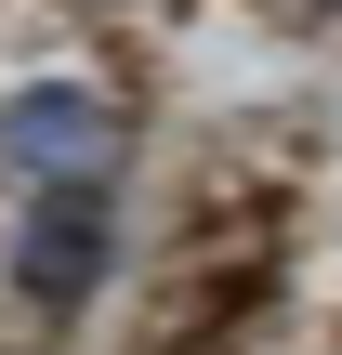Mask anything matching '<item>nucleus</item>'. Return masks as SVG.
I'll return each mask as SVG.
<instances>
[{"label":"nucleus","instance_id":"f257e3e1","mask_svg":"<svg viewBox=\"0 0 342 355\" xmlns=\"http://www.w3.org/2000/svg\"><path fill=\"white\" fill-rule=\"evenodd\" d=\"M132 171V105L79 66H40L0 92V184L13 198H53V184H119Z\"/></svg>","mask_w":342,"mask_h":355},{"label":"nucleus","instance_id":"f03ea898","mask_svg":"<svg viewBox=\"0 0 342 355\" xmlns=\"http://www.w3.org/2000/svg\"><path fill=\"white\" fill-rule=\"evenodd\" d=\"M0 277H13V316H26V329H79V303L119 277V184H53V198H26Z\"/></svg>","mask_w":342,"mask_h":355},{"label":"nucleus","instance_id":"7ed1b4c3","mask_svg":"<svg viewBox=\"0 0 342 355\" xmlns=\"http://www.w3.org/2000/svg\"><path fill=\"white\" fill-rule=\"evenodd\" d=\"M316 13H330V0H316Z\"/></svg>","mask_w":342,"mask_h":355}]
</instances>
